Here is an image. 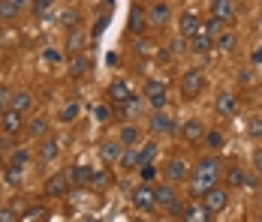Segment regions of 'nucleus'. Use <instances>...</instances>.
Wrapping results in <instances>:
<instances>
[{
  "instance_id": "obj_1",
  "label": "nucleus",
  "mask_w": 262,
  "mask_h": 222,
  "mask_svg": "<svg viewBox=\"0 0 262 222\" xmlns=\"http://www.w3.org/2000/svg\"><path fill=\"white\" fill-rule=\"evenodd\" d=\"M220 174H223V165L214 159V156H205L196 168H193V174L187 177L190 180V189L196 192V195H202L205 189H211V186H217V180H220Z\"/></svg>"
},
{
  "instance_id": "obj_2",
  "label": "nucleus",
  "mask_w": 262,
  "mask_h": 222,
  "mask_svg": "<svg viewBox=\"0 0 262 222\" xmlns=\"http://www.w3.org/2000/svg\"><path fill=\"white\" fill-rule=\"evenodd\" d=\"M202 90H205V75H202V69H187L181 75V96L196 99Z\"/></svg>"
},
{
  "instance_id": "obj_3",
  "label": "nucleus",
  "mask_w": 262,
  "mask_h": 222,
  "mask_svg": "<svg viewBox=\"0 0 262 222\" xmlns=\"http://www.w3.org/2000/svg\"><path fill=\"white\" fill-rule=\"evenodd\" d=\"M202 204L208 207V213H220V210H226V204H229V192L223 189V186H211L202 192Z\"/></svg>"
},
{
  "instance_id": "obj_4",
  "label": "nucleus",
  "mask_w": 262,
  "mask_h": 222,
  "mask_svg": "<svg viewBox=\"0 0 262 222\" xmlns=\"http://www.w3.org/2000/svg\"><path fill=\"white\" fill-rule=\"evenodd\" d=\"M178 135H181L184 144H196V141L205 138V126H202L199 117H190V120H184V124L178 126Z\"/></svg>"
},
{
  "instance_id": "obj_5",
  "label": "nucleus",
  "mask_w": 262,
  "mask_h": 222,
  "mask_svg": "<svg viewBox=\"0 0 262 222\" xmlns=\"http://www.w3.org/2000/svg\"><path fill=\"white\" fill-rule=\"evenodd\" d=\"M42 192L49 198H60L70 192V171H57L52 174L49 180H46V186H42Z\"/></svg>"
},
{
  "instance_id": "obj_6",
  "label": "nucleus",
  "mask_w": 262,
  "mask_h": 222,
  "mask_svg": "<svg viewBox=\"0 0 262 222\" xmlns=\"http://www.w3.org/2000/svg\"><path fill=\"white\" fill-rule=\"evenodd\" d=\"M21 126H25V114H21V111L6 108V111L0 114V129H3V135H18Z\"/></svg>"
},
{
  "instance_id": "obj_7",
  "label": "nucleus",
  "mask_w": 262,
  "mask_h": 222,
  "mask_svg": "<svg viewBox=\"0 0 262 222\" xmlns=\"http://www.w3.org/2000/svg\"><path fill=\"white\" fill-rule=\"evenodd\" d=\"M148 126H151L154 135H172V132H178V124H175V117H172L169 111H157Z\"/></svg>"
},
{
  "instance_id": "obj_8",
  "label": "nucleus",
  "mask_w": 262,
  "mask_h": 222,
  "mask_svg": "<svg viewBox=\"0 0 262 222\" xmlns=\"http://www.w3.org/2000/svg\"><path fill=\"white\" fill-rule=\"evenodd\" d=\"M130 198H133V204H136L139 210H154V207H157V198H154V186H148V183L136 186Z\"/></svg>"
},
{
  "instance_id": "obj_9",
  "label": "nucleus",
  "mask_w": 262,
  "mask_h": 222,
  "mask_svg": "<svg viewBox=\"0 0 262 222\" xmlns=\"http://www.w3.org/2000/svg\"><path fill=\"white\" fill-rule=\"evenodd\" d=\"M169 15H172L169 3H166V0H154L151 9H148V24L151 27H163L166 21H169Z\"/></svg>"
},
{
  "instance_id": "obj_10",
  "label": "nucleus",
  "mask_w": 262,
  "mask_h": 222,
  "mask_svg": "<svg viewBox=\"0 0 262 222\" xmlns=\"http://www.w3.org/2000/svg\"><path fill=\"white\" fill-rule=\"evenodd\" d=\"M178 30H181V36L190 42L196 33H202V21H199V15H193V12H184L181 18H178Z\"/></svg>"
},
{
  "instance_id": "obj_11",
  "label": "nucleus",
  "mask_w": 262,
  "mask_h": 222,
  "mask_svg": "<svg viewBox=\"0 0 262 222\" xmlns=\"http://www.w3.org/2000/svg\"><path fill=\"white\" fill-rule=\"evenodd\" d=\"M124 150H127V147H124L118 138H108V141H103V144H100V156H103L108 165H118V159L124 156Z\"/></svg>"
},
{
  "instance_id": "obj_12",
  "label": "nucleus",
  "mask_w": 262,
  "mask_h": 222,
  "mask_svg": "<svg viewBox=\"0 0 262 222\" xmlns=\"http://www.w3.org/2000/svg\"><path fill=\"white\" fill-rule=\"evenodd\" d=\"M214 105H217V111H220V114H226V117H232V114H238V96H235V93H229V90L217 93V99H214Z\"/></svg>"
},
{
  "instance_id": "obj_13",
  "label": "nucleus",
  "mask_w": 262,
  "mask_h": 222,
  "mask_svg": "<svg viewBox=\"0 0 262 222\" xmlns=\"http://www.w3.org/2000/svg\"><path fill=\"white\" fill-rule=\"evenodd\" d=\"M118 141L124 144V147H136L139 141H142V129L136 124H124L121 129H118Z\"/></svg>"
},
{
  "instance_id": "obj_14",
  "label": "nucleus",
  "mask_w": 262,
  "mask_h": 222,
  "mask_svg": "<svg viewBox=\"0 0 262 222\" xmlns=\"http://www.w3.org/2000/svg\"><path fill=\"white\" fill-rule=\"evenodd\" d=\"M211 15H217L229 24L235 18V0H211Z\"/></svg>"
},
{
  "instance_id": "obj_15",
  "label": "nucleus",
  "mask_w": 262,
  "mask_h": 222,
  "mask_svg": "<svg viewBox=\"0 0 262 222\" xmlns=\"http://www.w3.org/2000/svg\"><path fill=\"white\" fill-rule=\"evenodd\" d=\"M223 177H226V186H229V189H235V186H244V183H247V171H244L238 162L226 165V168H223Z\"/></svg>"
},
{
  "instance_id": "obj_16",
  "label": "nucleus",
  "mask_w": 262,
  "mask_h": 222,
  "mask_svg": "<svg viewBox=\"0 0 262 222\" xmlns=\"http://www.w3.org/2000/svg\"><path fill=\"white\" fill-rule=\"evenodd\" d=\"M133 93H130V87H127V81L124 78H115L112 84H108V99L115 102V105H121V102H127Z\"/></svg>"
},
{
  "instance_id": "obj_17",
  "label": "nucleus",
  "mask_w": 262,
  "mask_h": 222,
  "mask_svg": "<svg viewBox=\"0 0 262 222\" xmlns=\"http://www.w3.org/2000/svg\"><path fill=\"white\" fill-rule=\"evenodd\" d=\"M187 177H190V171H187V162H184V159H172V162L166 165V180H169V183H181Z\"/></svg>"
},
{
  "instance_id": "obj_18",
  "label": "nucleus",
  "mask_w": 262,
  "mask_h": 222,
  "mask_svg": "<svg viewBox=\"0 0 262 222\" xmlns=\"http://www.w3.org/2000/svg\"><path fill=\"white\" fill-rule=\"evenodd\" d=\"M142 105H145L142 96H130L127 102H121V105H118V114H121V117H127V120H133V117H139V114H142Z\"/></svg>"
},
{
  "instance_id": "obj_19",
  "label": "nucleus",
  "mask_w": 262,
  "mask_h": 222,
  "mask_svg": "<svg viewBox=\"0 0 262 222\" xmlns=\"http://www.w3.org/2000/svg\"><path fill=\"white\" fill-rule=\"evenodd\" d=\"M208 207L205 204H190V207H184L181 213V222H208Z\"/></svg>"
},
{
  "instance_id": "obj_20",
  "label": "nucleus",
  "mask_w": 262,
  "mask_h": 222,
  "mask_svg": "<svg viewBox=\"0 0 262 222\" xmlns=\"http://www.w3.org/2000/svg\"><path fill=\"white\" fill-rule=\"evenodd\" d=\"M57 153H60V138H46V141L39 144V153H36V156H39L42 162H54Z\"/></svg>"
},
{
  "instance_id": "obj_21",
  "label": "nucleus",
  "mask_w": 262,
  "mask_h": 222,
  "mask_svg": "<svg viewBox=\"0 0 262 222\" xmlns=\"http://www.w3.org/2000/svg\"><path fill=\"white\" fill-rule=\"evenodd\" d=\"M118 165H121L124 171H139V165H142V156H139V147H127V150H124V156L118 159Z\"/></svg>"
},
{
  "instance_id": "obj_22",
  "label": "nucleus",
  "mask_w": 262,
  "mask_h": 222,
  "mask_svg": "<svg viewBox=\"0 0 262 222\" xmlns=\"http://www.w3.org/2000/svg\"><path fill=\"white\" fill-rule=\"evenodd\" d=\"M154 198H157V204H163L166 210L178 201V198H175V189H172L169 183H160V186H154Z\"/></svg>"
},
{
  "instance_id": "obj_23",
  "label": "nucleus",
  "mask_w": 262,
  "mask_h": 222,
  "mask_svg": "<svg viewBox=\"0 0 262 222\" xmlns=\"http://www.w3.org/2000/svg\"><path fill=\"white\" fill-rule=\"evenodd\" d=\"M88 69H91V60L84 54H70V75L73 78H81Z\"/></svg>"
},
{
  "instance_id": "obj_24",
  "label": "nucleus",
  "mask_w": 262,
  "mask_h": 222,
  "mask_svg": "<svg viewBox=\"0 0 262 222\" xmlns=\"http://www.w3.org/2000/svg\"><path fill=\"white\" fill-rule=\"evenodd\" d=\"M223 30H226V21H223V18H217V15H208V18L202 21V33H208L211 39H217Z\"/></svg>"
},
{
  "instance_id": "obj_25",
  "label": "nucleus",
  "mask_w": 262,
  "mask_h": 222,
  "mask_svg": "<svg viewBox=\"0 0 262 222\" xmlns=\"http://www.w3.org/2000/svg\"><path fill=\"white\" fill-rule=\"evenodd\" d=\"M211 48H214V39H211L208 33H196L190 39V51H196V54H208Z\"/></svg>"
},
{
  "instance_id": "obj_26",
  "label": "nucleus",
  "mask_w": 262,
  "mask_h": 222,
  "mask_svg": "<svg viewBox=\"0 0 262 222\" xmlns=\"http://www.w3.org/2000/svg\"><path fill=\"white\" fill-rule=\"evenodd\" d=\"M202 141H205V147H208V150H214V153H217V150H223V147H226V135H223L220 129H208Z\"/></svg>"
},
{
  "instance_id": "obj_27",
  "label": "nucleus",
  "mask_w": 262,
  "mask_h": 222,
  "mask_svg": "<svg viewBox=\"0 0 262 222\" xmlns=\"http://www.w3.org/2000/svg\"><path fill=\"white\" fill-rule=\"evenodd\" d=\"M70 180L79 183V186H88V183H94V168H88V165H76V168L70 171Z\"/></svg>"
},
{
  "instance_id": "obj_28",
  "label": "nucleus",
  "mask_w": 262,
  "mask_h": 222,
  "mask_svg": "<svg viewBox=\"0 0 262 222\" xmlns=\"http://www.w3.org/2000/svg\"><path fill=\"white\" fill-rule=\"evenodd\" d=\"M214 42H217V48L223 51V54H229V51H235V45H238V36L232 33V30H223V33H220V36H217Z\"/></svg>"
},
{
  "instance_id": "obj_29",
  "label": "nucleus",
  "mask_w": 262,
  "mask_h": 222,
  "mask_svg": "<svg viewBox=\"0 0 262 222\" xmlns=\"http://www.w3.org/2000/svg\"><path fill=\"white\" fill-rule=\"evenodd\" d=\"M30 105H33V96H30L27 90H18V93H12V105H9V108H15V111L27 114V111H30Z\"/></svg>"
},
{
  "instance_id": "obj_30",
  "label": "nucleus",
  "mask_w": 262,
  "mask_h": 222,
  "mask_svg": "<svg viewBox=\"0 0 262 222\" xmlns=\"http://www.w3.org/2000/svg\"><path fill=\"white\" fill-rule=\"evenodd\" d=\"M81 48H84V33L76 27V30H70V36H67V51H70V54H81Z\"/></svg>"
},
{
  "instance_id": "obj_31",
  "label": "nucleus",
  "mask_w": 262,
  "mask_h": 222,
  "mask_svg": "<svg viewBox=\"0 0 262 222\" xmlns=\"http://www.w3.org/2000/svg\"><path fill=\"white\" fill-rule=\"evenodd\" d=\"M27 132H30L33 138H42V135H49V120H46V117H33V120L27 124Z\"/></svg>"
},
{
  "instance_id": "obj_32",
  "label": "nucleus",
  "mask_w": 262,
  "mask_h": 222,
  "mask_svg": "<svg viewBox=\"0 0 262 222\" xmlns=\"http://www.w3.org/2000/svg\"><path fill=\"white\" fill-rule=\"evenodd\" d=\"M145 96H166V81L148 78V81H145Z\"/></svg>"
},
{
  "instance_id": "obj_33",
  "label": "nucleus",
  "mask_w": 262,
  "mask_h": 222,
  "mask_svg": "<svg viewBox=\"0 0 262 222\" xmlns=\"http://www.w3.org/2000/svg\"><path fill=\"white\" fill-rule=\"evenodd\" d=\"M18 12H21V9H18L15 3L0 0V18H3V21H15V18H18Z\"/></svg>"
},
{
  "instance_id": "obj_34",
  "label": "nucleus",
  "mask_w": 262,
  "mask_h": 222,
  "mask_svg": "<svg viewBox=\"0 0 262 222\" xmlns=\"http://www.w3.org/2000/svg\"><path fill=\"white\" fill-rule=\"evenodd\" d=\"M145 24H148V15H142V12H139V6H136V9L130 12V30H133V33H142Z\"/></svg>"
},
{
  "instance_id": "obj_35",
  "label": "nucleus",
  "mask_w": 262,
  "mask_h": 222,
  "mask_svg": "<svg viewBox=\"0 0 262 222\" xmlns=\"http://www.w3.org/2000/svg\"><path fill=\"white\" fill-rule=\"evenodd\" d=\"M79 21H81L79 9H67V12L60 15V24L67 27V30H76V27H79Z\"/></svg>"
},
{
  "instance_id": "obj_36",
  "label": "nucleus",
  "mask_w": 262,
  "mask_h": 222,
  "mask_svg": "<svg viewBox=\"0 0 262 222\" xmlns=\"http://www.w3.org/2000/svg\"><path fill=\"white\" fill-rule=\"evenodd\" d=\"M91 114H94V120H97V124H108V120H112V105L100 102V105H94V111H91Z\"/></svg>"
},
{
  "instance_id": "obj_37",
  "label": "nucleus",
  "mask_w": 262,
  "mask_h": 222,
  "mask_svg": "<svg viewBox=\"0 0 262 222\" xmlns=\"http://www.w3.org/2000/svg\"><path fill=\"white\" fill-rule=\"evenodd\" d=\"M79 102H70V105H63V111H60V124H73L76 117H79Z\"/></svg>"
},
{
  "instance_id": "obj_38",
  "label": "nucleus",
  "mask_w": 262,
  "mask_h": 222,
  "mask_svg": "<svg viewBox=\"0 0 262 222\" xmlns=\"http://www.w3.org/2000/svg\"><path fill=\"white\" fill-rule=\"evenodd\" d=\"M52 6H54V0H33V3H30V12H33L36 18H46V12H49Z\"/></svg>"
},
{
  "instance_id": "obj_39",
  "label": "nucleus",
  "mask_w": 262,
  "mask_h": 222,
  "mask_svg": "<svg viewBox=\"0 0 262 222\" xmlns=\"http://www.w3.org/2000/svg\"><path fill=\"white\" fill-rule=\"evenodd\" d=\"M139 177H142V183H151V180H157V165H154V162H145V165H139Z\"/></svg>"
},
{
  "instance_id": "obj_40",
  "label": "nucleus",
  "mask_w": 262,
  "mask_h": 222,
  "mask_svg": "<svg viewBox=\"0 0 262 222\" xmlns=\"http://www.w3.org/2000/svg\"><path fill=\"white\" fill-rule=\"evenodd\" d=\"M27 159H30V150H12V156H9V165H15V168H25Z\"/></svg>"
},
{
  "instance_id": "obj_41",
  "label": "nucleus",
  "mask_w": 262,
  "mask_h": 222,
  "mask_svg": "<svg viewBox=\"0 0 262 222\" xmlns=\"http://www.w3.org/2000/svg\"><path fill=\"white\" fill-rule=\"evenodd\" d=\"M157 144H154V141H148V144H145V147H139V156H142V165H145V162H154V156H157Z\"/></svg>"
},
{
  "instance_id": "obj_42",
  "label": "nucleus",
  "mask_w": 262,
  "mask_h": 222,
  "mask_svg": "<svg viewBox=\"0 0 262 222\" xmlns=\"http://www.w3.org/2000/svg\"><path fill=\"white\" fill-rule=\"evenodd\" d=\"M247 135L256 138V141L262 138V117H250V120H247Z\"/></svg>"
},
{
  "instance_id": "obj_43",
  "label": "nucleus",
  "mask_w": 262,
  "mask_h": 222,
  "mask_svg": "<svg viewBox=\"0 0 262 222\" xmlns=\"http://www.w3.org/2000/svg\"><path fill=\"white\" fill-rule=\"evenodd\" d=\"M6 183L9 186H21V171L15 165H6Z\"/></svg>"
},
{
  "instance_id": "obj_44",
  "label": "nucleus",
  "mask_w": 262,
  "mask_h": 222,
  "mask_svg": "<svg viewBox=\"0 0 262 222\" xmlns=\"http://www.w3.org/2000/svg\"><path fill=\"white\" fill-rule=\"evenodd\" d=\"M9 105H12V93H9V87H0V114H3Z\"/></svg>"
},
{
  "instance_id": "obj_45",
  "label": "nucleus",
  "mask_w": 262,
  "mask_h": 222,
  "mask_svg": "<svg viewBox=\"0 0 262 222\" xmlns=\"http://www.w3.org/2000/svg\"><path fill=\"white\" fill-rule=\"evenodd\" d=\"M253 171H256V174L262 177V147L253 150Z\"/></svg>"
},
{
  "instance_id": "obj_46",
  "label": "nucleus",
  "mask_w": 262,
  "mask_h": 222,
  "mask_svg": "<svg viewBox=\"0 0 262 222\" xmlns=\"http://www.w3.org/2000/svg\"><path fill=\"white\" fill-rule=\"evenodd\" d=\"M166 99L169 96H148V102L154 105V111H163V108H166Z\"/></svg>"
},
{
  "instance_id": "obj_47",
  "label": "nucleus",
  "mask_w": 262,
  "mask_h": 222,
  "mask_svg": "<svg viewBox=\"0 0 262 222\" xmlns=\"http://www.w3.org/2000/svg\"><path fill=\"white\" fill-rule=\"evenodd\" d=\"M108 180H112V177H108L105 171H94V186H105Z\"/></svg>"
},
{
  "instance_id": "obj_48",
  "label": "nucleus",
  "mask_w": 262,
  "mask_h": 222,
  "mask_svg": "<svg viewBox=\"0 0 262 222\" xmlns=\"http://www.w3.org/2000/svg\"><path fill=\"white\" fill-rule=\"evenodd\" d=\"M151 48H154V45H151L148 39H139V42H136V51H139V54H151Z\"/></svg>"
},
{
  "instance_id": "obj_49",
  "label": "nucleus",
  "mask_w": 262,
  "mask_h": 222,
  "mask_svg": "<svg viewBox=\"0 0 262 222\" xmlns=\"http://www.w3.org/2000/svg\"><path fill=\"white\" fill-rule=\"evenodd\" d=\"M46 60H49V63H60V51L49 48V51H46Z\"/></svg>"
},
{
  "instance_id": "obj_50",
  "label": "nucleus",
  "mask_w": 262,
  "mask_h": 222,
  "mask_svg": "<svg viewBox=\"0 0 262 222\" xmlns=\"http://www.w3.org/2000/svg\"><path fill=\"white\" fill-rule=\"evenodd\" d=\"M0 222H15V213H12V210H6V207H3V210H0Z\"/></svg>"
},
{
  "instance_id": "obj_51",
  "label": "nucleus",
  "mask_w": 262,
  "mask_h": 222,
  "mask_svg": "<svg viewBox=\"0 0 262 222\" xmlns=\"http://www.w3.org/2000/svg\"><path fill=\"white\" fill-rule=\"evenodd\" d=\"M253 63H256V66L262 63V45H256V51H253Z\"/></svg>"
},
{
  "instance_id": "obj_52",
  "label": "nucleus",
  "mask_w": 262,
  "mask_h": 222,
  "mask_svg": "<svg viewBox=\"0 0 262 222\" xmlns=\"http://www.w3.org/2000/svg\"><path fill=\"white\" fill-rule=\"evenodd\" d=\"M238 81H241V84H250V81H253V75H250V72H241V75H238Z\"/></svg>"
},
{
  "instance_id": "obj_53",
  "label": "nucleus",
  "mask_w": 262,
  "mask_h": 222,
  "mask_svg": "<svg viewBox=\"0 0 262 222\" xmlns=\"http://www.w3.org/2000/svg\"><path fill=\"white\" fill-rule=\"evenodd\" d=\"M9 3H15V6H18V9H25V6H30V3H33V0H9Z\"/></svg>"
},
{
  "instance_id": "obj_54",
  "label": "nucleus",
  "mask_w": 262,
  "mask_h": 222,
  "mask_svg": "<svg viewBox=\"0 0 262 222\" xmlns=\"http://www.w3.org/2000/svg\"><path fill=\"white\" fill-rule=\"evenodd\" d=\"M148 222H160V219H148Z\"/></svg>"
},
{
  "instance_id": "obj_55",
  "label": "nucleus",
  "mask_w": 262,
  "mask_h": 222,
  "mask_svg": "<svg viewBox=\"0 0 262 222\" xmlns=\"http://www.w3.org/2000/svg\"><path fill=\"white\" fill-rule=\"evenodd\" d=\"M259 201H262V195H259Z\"/></svg>"
}]
</instances>
